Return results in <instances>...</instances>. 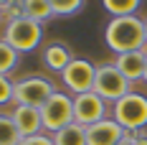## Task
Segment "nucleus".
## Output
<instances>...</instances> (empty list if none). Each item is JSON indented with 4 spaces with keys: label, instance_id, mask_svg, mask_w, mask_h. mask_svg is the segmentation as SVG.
Returning <instances> with one entry per match:
<instances>
[{
    "label": "nucleus",
    "instance_id": "393cba45",
    "mask_svg": "<svg viewBox=\"0 0 147 145\" xmlns=\"http://www.w3.org/2000/svg\"><path fill=\"white\" fill-rule=\"evenodd\" d=\"M145 41H147V18H145Z\"/></svg>",
    "mask_w": 147,
    "mask_h": 145
},
{
    "label": "nucleus",
    "instance_id": "423d86ee",
    "mask_svg": "<svg viewBox=\"0 0 147 145\" xmlns=\"http://www.w3.org/2000/svg\"><path fill=\"white\" fill-rule=\"evenodd\" d=\"M41 120H43L46 132H59L66 125L74 122V97L69 92H56L51 99L41 107Z\"/></svg>",
    "mask_w": 147,
    "mask_h": 145
},
{
    "label": "nucleus",
    "instance_id": "9d476101",
    "mask_svg": "<svg viewBox=\"0 0 147 145\" xmlns=\"http://www.w3.org/2000/svg\"><path fill=\"white\" fill-rule=\"evenodd\" d=\"M114 66L122 71V76L129 84L142 82L145 79V66H147V48H142V51H129V54H119L114 59Z\"/></svg>",
    "mask_w": 147,
    "mask_h": 145
},
{
    "label": "nucleus",
    "instance_id": "7ed1b4c3",
    "mask_svg": "<svg viewBox=\"0 0 147 145\" xmlns=\"http://www.w3.org/2000/svg\"><path fill=\"white\" fill-rule=\"evenodd\" d=\"M56 92H59V89H56V84H53L51 79H46L41 74H28V76H20V79L15 82L13 104H26V107L41 110Z\"/></svg>",
    "mask_w": 147,
    "mask_h": 145
},
{
    "label": "nucleus",
    "instance_id": "b1692460",
    "mask_svg": "<svg viewBox=\"0 0 147 145\" xmlns=\"http://www.w3.org/2000/svg\"><path fill=\"white\" fill-rule=\"evenodd\" d=\"M10 3H15V0H0V8H8Z\"/></svg>",
    "mask_w": 147,
    "mask_h": 145
},
{
    "label": "nucleus",
    "instance_id": "f03ea898",
    "mask_svg": "<svg viewBox=\"0 0 147 145\" xmlns=\"http://www.w3.org/2000/svg\"><path fill=\"white\" fill-rule=\"evenodd\" d=\"M112 117L127 132H140L147 127V97L140 92H129L112 104Z\"/></svg>",
    "mask_w": 147,
    "mask_h": 145
},
{
    "label": "nucleus",
    "instance_id": "f3484780",
    "mask_svg": "<svg viewBox=\"0 0 147 145\" xmlns=\"http://www.w3.org/2000/svg\"><path fill=\"white\" fill-rule=\"evenodd\" d=\"M18 59H20V54H18L5 38H0V74L8 76V74L18 66Z\"/></svg>",
    "mask_w": 147,
    "mask_h": 145
},
{
    "label": "nucleus",
    "instance_id": "6e6552de",
    "mask_svg": "<svg viewBox=\"0 0 147 145\" xmlns=\"http://www.w3.org/2000/svg\"><path fill=\"white\" fill-rule=\"evenodd\" d=\"M109 102H104L96 92H86V94H79L74 97V122L91 127L96 122H102L109 117Z\"/></svg>",
    "mask_w": 147,
    "mask_h": 145
},
{
    "label": "nucleus",
    "instance_id": "4468645a",
    "mask_svg": "<svg viewBox=\"0 0 147 145\" xmlns=\"http://www.w3.org/2000/svg\"><path fill=\"white\" fill-rule=\"evenodd\" d=\"M20 5H23V15L30 18V20L46 23V20L53 18V10H51L48 0H20Z\"/></svg>",
    "mask_w": 147,
    "mask_h": 145
},
{
    "label": "nucleus",
    "instance_id": "a211bd4d",
    "mask_svg": "<svg viewBox=\"0 0 147 145\" xmlns=\"http://www.w3.org/2000/svg\"><path fill=\"white\" fill-rule=\"evenodd\" d=\"M51 3V10L53 15H76L81 8H84V0H48Z\"/></svg>",
    "mask_w": 147,
    "mask_h": 145
},
{
    "label": "nucleus",
    "instance_id": "f257e3e1",
    "mask_svg": "<svg viewBox=\"0 0 147 145\" xmlns=\"http://www.w3.org/2000/svg\"><path fill=\"white\" fill-rule=\"evenodd\" d=\"M104 44L114 54H129V51H142L147 48L145 41V18L140 15H122L112 18L104 28Z\"/></svg>",
    "mask_w": 147,
    "mask_h": 145
},
{
    "label": "nucleus",
    "instance_id": "dca6fc26",
    "mask_svg": "<svg viewBox=\"0 0 147 145\" xmlns=\"http://www.w3.org/2000/svg\"><path fill=\"white\" fill-rule=\"evenodd\" d=\"M20 140H23V135L15 127L13 117L0 112V145H20Z\"/></svg>",
    "mask_w": 147,
    "mask_h": 145
},
{
    "label": "nucleus",
    "instance_id": "9b49d317",
    "mask_svg": "<svg viewBox=\"0 0 147 145\" xmlns=\"http://www.w3.org/2000/svg\"><path fill=\"white\" fill-rule=\"evenodd\" d=\"M10 117H13L15 127L20 130V135H23V138H33V135H41V130H43L41 110H36V107L15 104L13 110H10Z\"/></svg>",
    "mask_w": 147,
    "mask_h": 145
},
{
    "label": "nucleus",
    "instance_id": "2eb2a0df",
    "mask_svg": "<svg viewBox=\"0 0 147 145\" xmlns=\"http://www.w3.org/2000/svg\"><path fill=\"white\" fill-rule=\"evenodd\" d=\"M102 5L112 18H122V15H137L142 0H102Z\"/></svg>",
    "mask_w": 147,
    "mask_h": 145
},
{
    "label": "nucleus",
    "instance_id": "4be33fe9",
    "mask_svg": "<svg viewBox=\"0 0 147 145\" xmlns=\"http://www.w3.org/2000/svg\"><path fill=\"white\" fill-rule=\"evenodd\" d=\"M134 138H137V132H127V135H124L117 145H134Z\"/></svg>",
    "mask_w": 147,
    "mask_h": 145
},
{
    "label": "nucleus",
    "instance_id": "412c9836",
    "mask_svg": "<svg viewBox=\"0 0 147 145\" xmlns=\"http://www.w3.org/2000/svg\"><path fill=\"white\" fill-rule=\"evenodd\" d=\"M20 145H53V138L41 132V135H33V138H23Z\"/></svg>",
    "mask_w": 147,
    "mask_h": 145
},
{
    "label": "nucleus",
    "instance_id": "39448f33",
    "mask_svg": "<svg viewBox=\"0 0 147 145\" xmlns=\"http://www.w3.org/2000/svg\"><path fill=\"white\" fill-rule=\"evenodd\" d=\"M91 92H96L104 102L114 104L124 94L132 92V84L122 76V71H119L117 66H114V61H112V64H99L96 66V79H94V89Z\"/></svg>",
    "mask_w": 147,
    "mask_h": 145
},
{
    "label": "nucleus",
    "instance_id": "20e7f679",
    "mask_svg": "<svg viewBox=\"0 0 147 145\" xmlns=\"http://www.w3.org/2000/svg\"><path fill=\"white\" fill-rule=\"evenodd\" d=\"M3 38L13 46L18 54H26V51H36L41 41H43V23L38 20H30V18H18L5 23V33Z\"/></svg>",
    "mask_w": 147,
    "mask_h": 145
},
{
    "label": "nucleus",
    "instance_id": "6ab92c4d",
    "mask_svg": "<svg viewBox=\"0 0 147 145\" xmlns=\"http://www.w3.org/2000/svg\"><path fill=\"white\" fill-rule=\"evenodd\" d=\"M15 97V82H10V76L0 74V104H10Z\"/></svg>",
    "mask_w": 147,
    "mask_h": 145
},
{
    "label": "nucleus",
    "instance_id": "0eeeda50",
    "mask_svg": "<svg viewBox=\"0 0 147 145\" xmlns=\"http://www.w3.org/2000/svg\"><path fill=\"white\" fill-rule=\"evenodd\" d=\"M94 79H96V64H91L86 59H74L71 64L61 71V82L69 94L79 97L94 89Z\"/></svg>",
    "mask_w": 147,
    "mask_h": 145
},
{
    "label": "nucleus",
    "instance_id": "aec40b11",
    "mask_svg": "<svg viewBox=\"0 0 147 145\" xmlns=\"http://www.w3.org/2000/svg\"><path fill=\"white\" fill-rule=\"evenodd\" d=\"M18 18H23V5H20V0L10 3L8 8H3V20H5V23H10V20H18Z\"/></svg>",
    "mask_w": 147,
    "mask_h": 145
},
{
    "label": "nucleus",
    "instance_id": "5701e85b",
    "mask_svg": "<svg viewBox=\"0 0 147 145\" xmlns=\"http://www.w3.org/2000/svg\"><path fill=\"white\" fill-rule=\"evenodd\" d=\"M134 145H147V132H145V130L137 132V138H134Z\"/></svg>",
    "mask_w": 147,
    "mask_h": 145
},
{
    "label": "nucleus",
    "instance_id": "ddd939ff",
    "mask_svg": "<svg viewBox=\"0 0 147 145\" xmlns=\"http://www.w3.org/2000/svg\"><path fill=\"white\" fill-rule=\"evenodd\" d=\"M51 138H53V145H86V127L79 122H71L63 130L53 132Z\"/></svg>",
    "mask_w": 147,
    "mask_h": 145
},
{
    "label": "nucleus",
    "instance_id": "bb28decb",
    "mask_svg": "<svg viewBox=\"0 0 147 145\" xmlns=\"http://www.w3.org/2000/svg\"><path fill=\"white\" fill-rule=\"evenodd\" d=\"M0 20H3V8H0Z\"/></svg>",
    "mask_w": 147,
    "mask_h": 145
},
{
    "label": "nucleus",
    "instance_id": "a878e982",
    "mask_svg": "<svg viewBox=\"0 0 147 145\" xmlns=\"http://www.w3.org/2000/svg\"><path fill=\"white\" fill-rule=\"evenodd\" d=\"M142 82H145V84H147V66H145V79H142Z\"/></svg>",
    "mask_w": 147,
    "mask_h": 145
},
{
    "label": "nucleus",
    "instance_id": "f8f14e48",
    "mask_svg": "<svg viewBox=\"0 0 147 145\" xmlns=\"http://www.w3.org/2000/svg\"><path fill=\"white\" fill-rule=\"evenodd\" d=\"M71 61H74L71 51H69L63 44H59V41H53V44H48L43 48V64H46V69H51V71L61 74Z\"/></svg>",
    "mask_w": 147,
    "mask_h": 145
},
{
    "label": "nucleus",
    "instance_id": "1a4fd4ad",
    "mask_svg": "<svg viewBox=\"0 0 147 145\" xmlns=\"http://www.w3.org/2000/svg\"><path fill=\"white\" fill-rule=\"evenodd\" d=\"M124 135H127V130L119 125L117 120L107 117L102 122L86 127V145H117Z\"/></svg>",
    "mask_w": 147,
    "mask_h": 145
}]
</instances>
